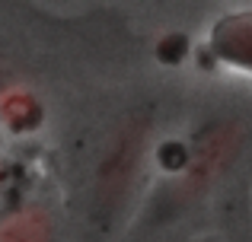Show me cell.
<instances>
[{
	"mask_svg": "<svg viewBox=\"0 0 252 242\" xmlns=\"http://www.w3.org/2000/svg\"><path fill=\"white\" fill-rule=\"evenodd\" d=\"M144 134L147 124L144 121H131L115 134L112 147L105 150L102 162H99V179H96V211L102 217V223H109V217L122 207L125 194L131 188V179L137 172L141 162V147H144Z\"/></svg>",
	"mask_w": 252,
	"mask_h": 242,
	"instance_id": "obj_1",
	"label": "cell"
},
{
	"mask_svg": "<svg viewBox=\"0 0 252 242\" xmlns=\"http://www.w3.org/2000/svg\"><path fill=\"white\" fill-rule=\"evenodd\" d=\"M211 51L240 70H252V10L217 19L211 32Z\"/></svg>",
	"mask_w": 252,
	"mask_h": 242,
	"instance_id": "obj_2",
	"label": "cell"
}]
</instances>
